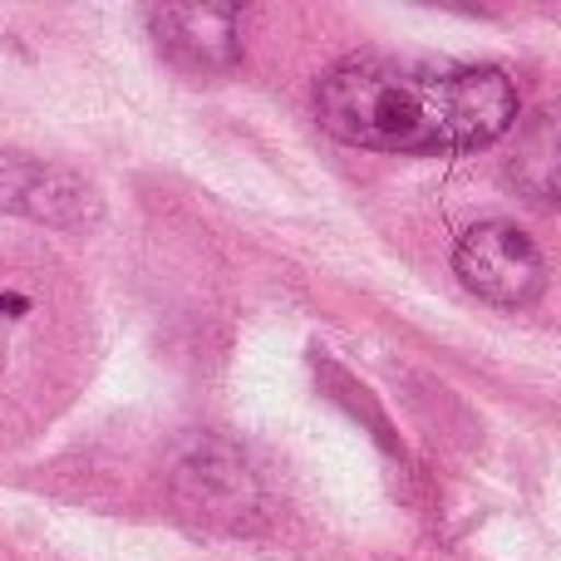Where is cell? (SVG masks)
I'll use <instances>...</instances> for the list:
<instances>
[{
    "label": "cell",
    "mask_w": 561,
    "mask_h": 561,
    "mask_svg": "<svg viewBox=\"0 0 561 561\" xmlns=\"http://www.w3.org/2000/svg\"><path fill=\"white\" fill-rule=\"evenodd\" d=\"M316 118L369 153H468L507 134L517 89L493 65L345 55L316 79Z\"/></svg>",
    "instance_id": "obj_1"
},
{
    "label": "cell",
    "mask_w": 561,
    "mask_h": 561,
    "mask_svg": "<svg viewBox=\"0 0 561 561\" xmlns=\"http://www.w3.org/2000/svg\"><path fill=\"white\" fill-rule=\"evenodd\" d=\"M454 272L473 296L493 306H527L542 296L547 262L517 222H478L458 237Z\"/></svg>",
    "instance_id": "obj_2"
},
{
    "label": "cell",
    "mask_w": 561,
    "mask_h": 561,
    "mask_svg": "<svg viewBox=\"0 0 561 561\" xmlns=\"http://www.w3.org/2000/svg\"><path fill=\"white\" fill-rule=\"evenodd\" d=\"M173 493L197 523L207 527H247L256 513V483L242 468V458L227 444H203L193 454L178 458L173 468Z\"/></svg>",
    "instance_id": "obj_3"
},
{
    "label": "cell",
    "mask_w": 561,
    "mask_h": 561,
    "mask_svg": "<svg viewBox=\"0 0 561 561\" xmlns=\"http://www.w3.org/2000/svg\"><path fill=\"white\" fill-rule=\"evenodd\" d=\"M0 213H20L35 222L79 227L99 213V197L84 178L59 173L49 163H35L25 153H0Z\"/></svg>",
    "instance_id": "obj_4"
},
{
    "label": "cell",
    "mask_w": 561,
    "mask_h": 561,
    "mask_svg": "<svg viewBox=\"0 0 561 561\" xmlns=\"http://www.w3.org/2000/svg\"><path fill=\"white\" fill-rule=\"evenodd\" d=\"M153 39L183 69H232L242 59L232 5H163L153 10Z\"/></svg>",
    "instance_id": "obj_5"
},
{
    "label": "cell",
    "mask_w": 561,
    "mask_h": 561,
    "mask_svg": "<svg viewBox=\"0 0 561 561\" xmlns=\"http://www.w3.org/2000/svg\"><path fill=\"white\" fill-rule=\"evenodd\" d=\"M507 178H513V193L533 207H561V104H547L517 134Z\"/></svg>",
    "instance_id": "obj_6"
},
{
    "label": "cell",
    "mask_w": 561,
    "mask_h": 561,
    "mask_svg": "<svg viewBox=\"0 0 561 561\" xmlns=\"http://www.w3.org/2000/svg\"><path fill=\"white\" fill-rule=\"evenodd\" d=\"M25 310H30L25 296H10V290H0V325H5V320H20Z\"/></svg>",
    "instance_id": "obj_7"
}]
</instances>
